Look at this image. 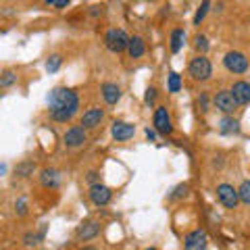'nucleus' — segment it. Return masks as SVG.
<instances>
[{
	"label": "nucleus",
	"instance_id": "nucleus-11",
	"mask_svg": "<svg viewBox=\"0 0 250 250\" xmlns=\"http://www.w3.org/2000/svg\"><path fill=\"white\" fill-rule=\"evenodd\" d=\"M136 134V125L134 123H127V121H115L113 127H111V136L115 142H127Z\"/></svg>",
	"mask_w": 250,
	"mask_h": 250
},
{
	"label": "nucleus",
	"instance_id": "nucleus-5",
	"mask_svg": "<svg viewBox=\"0 0 250 250\" xmlns=\"http://www.w3.org/2000/svg\"><path fill=\"white\" fill-rule=\"evenodd\" d=\"M152 127L156 129V134H161V136H171L173 134V123H171V115L167 111V106H156L154 108Z\"/></svg>",
	"mask_w": 250,
	"mask_h": 250
},
{
	"label": "nucleus",
	"instance_id": "nucleus-18",
	"mask_svg": "<svg viewBox=\"0 0 250 250\" xmlns=\"http://www.w3.org/2000/svg\"><path fill=\"white\" fill-rule=\"evenodd\" d=\"M98 231H100V225L96 221H85V223H82L80 228H77V238L83 240V242H88L92 238H96Z\"/></svg>",
	"mask_w": 250,
	"mask_h": 250
},
{
	"label": "nucleus",
	"instance_id": "nucleus-10",
	"mask_svg": "<svg viewBox=\"0 0 250 250\" xmlns=\"http://www.w3.org/2000/svg\"><path fill=\"white\" fill-rule=\"evenodd\" d=\"M207 246H208V236L205 229H194L184 240V250H207Z\"/></svg>",
	"mask_w": 250,
	"mask_h": 250
},
{
	"label": "nucleus",
	"instance_id": "nucleus-1",
	"mask_svg": "<svg viewBox=\"0 0 250 250\" xmlns=\"http://www.w3.org/2000/svg\"><path fill=\"white\" fill-rule=\"evenodd\" d=\"M46 103H48V108H50V117L54 121L59 123H67L71 121L77 108H80V96H77V92L71 90V88H52L48 98H46Z\"/></svg>",
	"mask_w": 250,
	"mask_h": 250
},
{
	"label": "nucleus",
	"instance_id": "nucleus-36",
	"mask_svg": "<svg viewBox=\"0 0 250 250\" xmlns=\"http://www.w3.org/2000/svg\"><path fill=\"white\" fill-rule=\"evenodd\" d=\"M44 4L46 6H54V4H57V0H44Z\"/></svg>",
	"mask_w": 250,
	"mask_h": 250
},
{
	"label": "nucleus",
	"instance_id": "nucleus-8",
	"mask_svg": "<svg viewBox=\"0 0 250 250\" xmlns=\"http://www.w3.org/2000/svg\"><path fill=\"white\" fill-rule=\"evenodd\" d=\"M88 196H90V200H92V205L94 207H106L108 202H111V198H113V190L108 186H104V184H92L90 186V192H88Z\"/></svg>",
	"mask_w": 250,
	"mask_h": 250
},
{
	"label": "nucleus",
	"instance_id": "nucleus-32",
	"mask_svg": "<svg viewBox=\"0 0 250 250\" xmlns=\"http://www.w3.org/2000/svg\"><path fill=\"white\" fill-rule=\"evenodd\" d=\"M144 136L150 140V142H154V140H156V129H154V127H146V129H144Z\"/></svg>",
	"mask_w": 250,
	"mask_h": 250
},
{
	"label": "nucleus",
	"instance_id": "nucleus-13",
	"mask_svg": "<svg viewBox=\"0 0 250 250\" xmlns=\"http://www.w3.org/2000/svg\"><path fill=\"white\" fill-rule=\"evenodd\" d=\"M229 92L233 94V100L238 103V106H246V104H250V83L248 82H244V80H240V82H236L229 88Z\"/></svg>",
	"mask_w": 250,
	"mask_h": 250
},
{
	"label": "nucleus",
	"instance_id": "nucleus-9",
	"mask_svg": "<svg viewBox=\"0 0 250 250\" xmlns=\"http://www.w3.org/2000/svg\"><path fill=\"white\" fill-rule=\"evenodd\" d=\"M85 142H88V134H85V129L80 127V125H73V127H69L62 134V144L67 148H80Z\"/></svg>",
	"mask_w": 250,
	"mask_h": 250
},
{
	"label": "nucleus",
	"instance_id": "nucleus-19",
	"mask_svg": "<svg viewBox=\"0 0 250 250\" xmlns=\"http://www.w3.org/2000/svg\"><path fill=\"white\" fill-rule=\"evenodd\" d=\"M169 46H171V52H179L184 48V44H186V31L184 29H173L171 31V38H169Z\"/></svg>",
	"mask_w": 250,
	"mask_h": 250
},
{
	"label": "nucleus",
	"instance_id": "nucleus-39",
	"mask_svg": "<svg viewBox=\"0 0 250 250\" xmlns=\"http://www.w3.org/2000/svg\"><path fill=\"white\" fill-rule=\"evenodd\" d=\"M146 250H156V248H146Z\"/></svg>",
	"mask_w": 250,
	"mask_h": 250
},
{
	"label": "nucleus",
	"instance_id": "nucleus-27",
	"mask_svg": "<svg viewBox=\"0 0 250 250\" xmlns=\"http://www.w3.org/2000/svg\"><path fill=\"white\" fill-rule=\"evenodd\" d=\"M188 194V184H179L173 188V192L169 194V200H179V198H184Z\"/></svg>",
	"mask_w": 250,
	"mask_h": 250
},
{
	"label": "nucleus",
	"instance_id": "nucleus-22",
	"mask_svg": "<svg viewBox=\"0 0 250 250\" xmlns=\"http://www.w3.org/2000/svg\"><path fill=\"white\" fill-rule=\"evenodd\" d=\"M238 196H240V202L250 207V179H244L238 188Z\"/></svg>",
	"mask_w": 250,
	"mask_h": 250
},
{
	"label": "nucleus",
	"instance_id": "nucleus-21",
	"mask_svg": "<svg viewBox=\"0 0 250 250\" xmlns=\"http://www.w3.org/2000/svg\"><path fill=\"white\" fill-rule=\"evenodd\" d=\"M194 48L198 50V54H207L208 48H210L208 38H207V36H202V34H198L196 38H194Z\"/></svg>",
	"mask_w": 250,
	"mask_h": 250
},
{
	"label": "nucleus",
	"instance_id": "nucleus-28",
	"mask_svg": "<svg viewBox=\"0 0 250 250\" xmlns=\"http://www.w3.org/2000/svg\"><path fill=\"white\" fill-rule=\"evenodd\" d=\"M44 231H46V225H42L40 228V231H34V233H27L25 236V244H38V242H40L42 238H44Z\"/></svg>",
	"mask_w": 250,
	"mask_h": 250
},
{
	"label": "nucleus",
	"instance_id": "nucleus-38",
	"mask_svg": "<svg viewBox=\"0 0 250 250\" xmlns=\"http://www.w3.org/2000/svg\"><path fill=\"white\" fill-rule=\"evenodd\" d=\"M82 250H98V248H94V246H83Z\"/></svg>",
	"mask_w": 250,
	"mask_h": 250
},
{
	"label": "nucleus",
	"instance_id": "nucleus-15",
	"mask_svg": "<svg viewBox=\"0 0 250 250\" xmlns=\"http://www.w3.org/2000/svg\"><path fill=\"white\" fill-rule=\"evenodd\" d=\"M40 184L46 190H54V188H59V184H61V173L57 169L46 167L40 171Z\"/></svg>",
	"mask_w": 250,
	"mask_h": 250
},
{
	"label": "nucleus",
	"instance_id": "nucleus-12",
	"mask_svg": "<svg viewBox=\"0 0 250 250\" xmlns=\"http://www.w3.org/2000/svg\"><path fill=\"white\" fill-rule=\"evenodd\" d=\"M104 119V111L103 108H98V106H92L88 108L83 115H82V127L83 129H96L100 123H103Z\"/></svg>",
	"mask_w": 250,
	"mask_h": 250
},
{
	"label": "nucleus",
	"instance_id": "nucleus-4",
	"mask_svg": "<svg viewBox=\"0 0 250 250\" xmlns=\"http://www.w3.org/2000/svg\"><path fill=\"white\" fill-rule=\"evenodd\" d=\"M223 67L228 69L229 73H233V75H242V73L248 71L250 62H248V59H246L244 52H240V50H229V52H225V57H223Z\"/></svg>",
	"mask_w": 250,
	"mask_h": 250
},
{
	"label": "nucleus",
	"instance_id": "nucleus-6",
	"mask_svg": "<svg viewBox=\"0 0 250 250\" xmlns=\"http://www.w3.org/2000/svg\"><path fill=\"white\" fill-rule=\"evenodd\" d=\"M217 200L219 205L225 207V208H236L238 202H240V196H238V188H233L231 184H219L217 186Z\"/></svg>",
	"mask_w": 250,
	"mask_h": 250
},
{
	"label": "nucleus",
	"instance_id": "nucleus-25",
	"mask_svg": "<svg viewBox=\"0 0 250 250\" xmlns=\"http://www.w3.org/2000/svg\"><path fill=\"white\" fill-rule=\"evenodd\" d=\"M208 9H210V0H202V4L196 9V15H194V25H200V21L207 17Z\"/></svg>",
	"mask_w": 250,
	"mask_h": 250
},
{
	"label": "nucleus",
	"instance_id": "nucleus-20",
	"mask_svg": "<svg viewBox=\"0 0 250 250\" xmlns=\"http://www.w3.org/2000/svg\"><path fill=\"white\" fill-rule=\"evenodd\" d=\"M167 90L171 94H177L179 90H182V75L175 73V71H171L169 77H167Z\"/></svg>",
	"mask_w": 250,
	"mask_h": 250
},
{
	"label": "nucleus",
	"instance_id": "nucleus-31",
	"mask_svg": "<svg viewBox=\"0 0 250 250\" xmlns=\"http://www.w3.org/2000/svg\"><path fill=\"white\" fill-rule=\"evenodd\" d=\"M198 104L202 106V111H208V94H207V92H202V94H200Z\"/></svg>",
	"mask_w": 250,
	"mask_h": 250
},
{
	"label": "nucleus",
	"instance_id": "nucleus-23",
	"mask_svg": "<svg viewBox=\"0 0 250 250\" xmlns=\"http://www.w3.org/2000/svg\"><path fill=\"white\" fill-rule=\"evenodd\" d=\"M34 171H36V165H34V163L25 161V163H19L17 169H15V173H17L19 177H29V175H34Z\"/></svg>",
	"mask_w": 250,
	"mask_h": 250
},
{
	"label": "nucleus",
	"instance_id": "nucleus-24",
	"mask_svg": "<svg viewBox=\"0 0 250 250\" xmlns=\"http://www.w3.org/2000/svg\"><path fill=\"white\" fill-rule=\"evenodd\" d=\"M17 82V73L11 71V69H6V71L0 75V88H11Z\"/></svg>",
	"mask_w": 250,
	"mask_h": 250
},
{
	"label": "nucleus",
	"instance_id": "nucleus-7",
	"mask_svg": "<svg viewBox=\"0 0 250 250\" xmlns=\"http://www.w3.org/2000/svg\"><path fill=\"white\" fill-rule=\"evenodd\" d=\"M213 104L217 111H221L223 115H233L238 108V103L233 100V94L229 90H219L213 96Z\"/></svg>",
	"mask_w": 250,
	"mask_h": 250
},
{
	"label": "nucleus",
	"instance_id": "nucleus-2",
	"mask_svg": "<svg viewBox=\"0 0 250 250\" xmlns=\"http://www.w3.org/2000/svg\"><path fill=\"white\" fill-rule=\"evenodd\" d=\"M188 73L194 82H208L210 75H213V65L207 59V54H196L188 65Z\"/></svg>",
	"mask_w": 250,
	"mask_h": 250
},
{
	"label": "nucleus",
	"instance_id": "nucleus-16",
	"mask_svg": "<svg viewBox=\"0 0 250 250\" xmlns=\"http://www.w3.org/2000/svg\"><path fill=\"white\" fill-rule=\"evenodd\" d=\"M125 52L129 54V59H142L146 54V42L140 36H131L129 44H127V50Z\"/></svg>",
	"mask_w": 250,
	"mask_h": 250
},
{
	"label": "nucleus",
	"instance_id": "nucleus-35",
	"mask_svg": "<svg viewBox=\"0 0 250 250\" xmlns=\"http://www.w3.org/2000/svg\"><path fill=\"white\" fill-rule=\"evenodd\" d=\"M88 179H90V182H92V184H98V182H100V179H98V173H96V171H90V173H88Z\"/></svg>",
	"mask_w": 250,
	"mask_h": 250
},
{
	"label": "nucleus",
	"instance_id": "nucleus-37",
	"mask_svg": "<svg viewBox=\"0 0 250 250\" xmlns=\"http://www.w3.org/2000/svg\"><path fill=\"white\" fill-rule=\"evenodd\" d=\"M4 173H6V165L2 163V165H0V175H4Z\"/></svg>",
	"mask_w": 250,
	"mask_h": 250
},
{
	"label": "nucleus",
	"instance_id": "nucleus-30",
	"mask_svg": "<svg viewBox=\"0 0 250 250\" xmlns=\"http://www.w3.org/2000/svg\"><path fill=\"white\" fill-rule=\"evenodd\" d=\"M154 100H156V88H146V92H144V103L148 106H152Z\"/></svg>",
	"mask_w": 250,
	"mask_h": 250
},
{
	"label": "nucleus",
	"instance_id": "nucleus-33",
	"mask_svg": "<svg viewBox=\"0 0 250 250\" xmlns=\"http://www.w3.org/2000/svg\"><path fill=\"white\" fill-rule=\"evenodd\" d=\"M69 2H71V0H57V4H54V9L62 11V9H67V6H69Z\"/></svg>",
	"mask_w": 250,
	"mask_h": 250
},
{
	"label": "nucleus",
	"instance_id": "nucleus-34",
	"mask_svg": "<svg viewBox=\"0 0 250 250\" xmlns=\"http://www.w3.org/2000/svg\"><path fill=\"white\" fill-rule=\"evenodd\" d=\"M90 15H92V17H98V15H103V6H92Z\"/></svg>",
	"mask_w": 250,
	"mask_h": 250
},
{
	"label": "nucleus",
	"instance_id": "nucleus-26",
	"mask_svg": "<svg viewBox=\"0 0 250 250\" xmlns=\"http://www.w3.org/2000/svg\"><path fill=\"white\" fill-rule=\"evenodd\" d=\"M61 65H62V57H61V54H52V57L46 61V71H48V73H57L61 69Z\"/></svg>",
	"mask_w": 250,
	"mask_h": 250
},
{
	"label": "nucleus",
	"instance_id": "nucleus-17",
	"mask_svg": "<svg viewBox=\"0 0 250 250\" xmlns=\"http://www.w3.org/2000/svg\"><path fill=\"white\" fill-rule=\"evenodd\" d=\"M219 131L223 136H233V134H240V121L236 119L233 115H225L221 121H219Z\"/></svg>",
	"mask_w": 250,
	"mask_h": 250
},
{
	"label": "nucleus",
	"instance_id": "nucleus-3",
	"mask_svg": "<svg viewBox=\"0 0 250 250\" xmlns=\"http://www.w3.org/2000/svg\"><path fill=\"white\" fill-rule=\"evenodd\" d=\"M127 44H129V36L121 27H111L104 34V46L115 54L127 50Z\"/></svg>",
	"mask_w": 250,
	"mask_h": 250
},
{
	"label": "nucleus",
	"instance_id": "nucleus-29",
	"mask_svg": "<svg viewBox=\"0 0 250 250\" xmlns=\"http://www.w3.org/2000/svg\"><path fill=\"white\" fill-rule=\"evenodd\" d=\"M15 213H17L19 217L27 215V200L25 198H17V202H15Z\"/></svg>",
	"mask_w": 250,
	"mask_h": 250
},
{
	"label": "nucleus",
	"instance_id": "nucleus-14",
	"mask_svg": "<svg viewBox=\"0 0 250 250\" xmlns=\"http://www.w3.org/2000/svg\"><path fill=\"white\" fill-rule=\"evenodd\" d=\"M100 94H103L104 103L111 104V106H115V104L121 100V96H123L121 88H119L117 83H113V82H104L103 85H100Z\"/></svg>",
	"mask_w": 250,
	"mask_h": 250
}]
</instances>
